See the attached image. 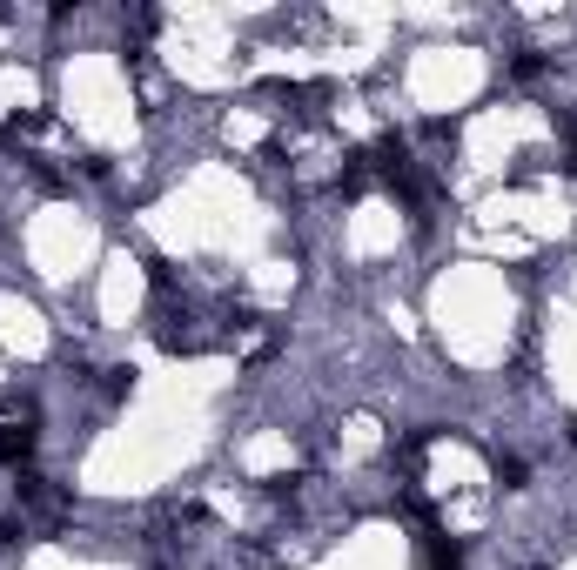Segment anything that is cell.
<instances>
[{
  "mask_svg": "<svg viewBox=\"0 0 577 570\" xmlns=\"http://www.w3.org/2000/svg\"><path fill=\"white\" fill-rule=\"evenodd\" d=\"M34 456V430L27 423H0V463H27Z\"/></svg>",
  "mask_w": 577,
  "mask_h": 570,
  "instance_id": "6da1fadb",
  "label": "cell"
}]
</instances>
